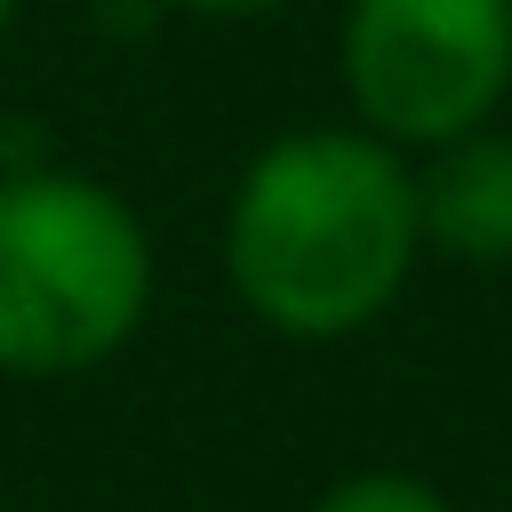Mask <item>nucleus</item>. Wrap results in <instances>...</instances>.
Here are the masks:
<instances>
[{"mask_svg": "<svg viewBox=\"0 0 512 512\" xmlns=\"http://www.w3.org/2000/svg\"><path fill=\"white\" fill-rule=\"evenodd\" d=\"M224 280L232 296L296 344H336L376 328L416 280V160L360 120L288 128L248 152L224 192Z\"/></svg>", "mask_w": 512, "mask_h": 512, "instance_id": "obj_1", "label": "nucleus"}, {"mask_svg": "<svg viewBox=\"0 0 512 512\" xmlns=\"http://www.w3.org/2000/svg\"><path fill=\"white\" fill-rule=\"evenodd\" d=\"M160 296V248L128 192L80 168L0 176V376L64 384L136 344Z\"/></svg>", "mask_w": 512, "mask_h": 512, "instance_id": "obj_2", "label": "nucleus"}, {"mask_svg": "<svg viewBox=\"0 0 512 512\" xmlns=\"http://www.w3.org/2000/svg\"><path fill=\"white\" fill-rule=\"evenodd\" d=\"M336 80L352 120L408 160L488 128L512 96V0H344Z\"/></svg>", "mask_w": 512, "mask_h": 512, "instance_id": "obj_3", "label": "nucleus"}, {"mask_svg": "<svg viewBox=\"0 0 512 512\" xmlns=\"http://www.w3.org/2000/svg\"><path fill=\"white\" fill-rule=\"evenodd\" d=\"M416 224L456 264H512V128L488 120L416 152Z\"/></svg>", "mask_w": 512, "mask_h": 512, "instance_id": "obj_4", "label": "nucleus"}, {"mask_svg": "<svg viewBox=\"0 0 512 512\" xmlns=\"http://www.w3.org/2000/svg\"><path fill=\"white\" fill-rule=\"evenodd\" d=\"M304 512H456L424 472H400V464H368V472H344L328 480Z\"/></svg>", "mask_w": 512, "mask_h": 512, "instance_id": "obj_5", "label": "nucleus"}, {"mask_svg": "<svg viewBox=\"0 0 512 512\" xmlns=\"http://www.w3.org/2000/svg\"><path fill=\"white\" fill-rule=\"evenodd\" d=\"M160 8H184V16H224V24H240V16H272V8H296V0H160Z\"/></svg>", "mask_w": 512, "mask_h": 512, "instance_id": "obj_6", "label": "nucleus"}, {"mask_svg": "<svg viewBox=\"0 0 512 512\" xmlns=\"http://www.w3.org/2000/svg\"><path fill=\"white\" fill-rule=\"evenodd\" d=\"M8 24H16V0H0V40H8Z\"/></svg>", "mask_w": 512, "mask_h": 512, "instance_id": "obj_7", "label": "nucleus"}]
</instances>
